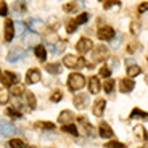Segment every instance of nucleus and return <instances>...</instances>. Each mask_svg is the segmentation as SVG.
Returning a JSON list of instances; mask_svg holds the SVG:
<instances>
[{"mask_svg":"<svg viewBox=\"0 0 148 148\" xmlns=\"http://www.w3.org/2000/svg\"><path fill=\"white\" fill-rule=\"evenodd\" d=\"M68 85H69L71 90H81L85 85V77L79 73H73L68 77Z\"/></svg>","mask_w":148,"mask_h":148,"instance_id":"f257e3e1","label":"nucleus"},{"mask_svg":"<svg viewBox=\"0 0 148 148\" xmlns=\"http://www.w3.org/2000/svg\"><path fill=\"white\" fill-rule=\"evenodd\" d=\"M19 134V129L15 126V124H11V122H7V121H0V137H11V135H16Z\"/></svg>","mask_w":148,"mask_h":148,"instance_id":"f03ea898","label":"nucleus"},{"mask_svg":"<svg viewBox=\"0 0 148 148\" xmlns=\"http://www.w3.org/2000/svg\"><path fill=\"white\" fill-rule=\"evenodd\" d=\"M63 63L66 68L74 69V68H82L85 64V61H84V58H77V56H74V55H66L63 58Z\"/></svg>","mask_w":148,"mask_h":148,"instance_id":"7ed1b4c3","label":"nucleus"},{"mask_svg":"<svg viewBox=\"0 0 148 148\" xmlns=\"http://www.w3.org/2000/svg\"><path fill=\"white\" fill-rule=\"evenodd\" d=\"M16 82H18V74L10 73V71H5V73L0 74V84L5 85V87H11Z\"/></svg>","mask_w":148,"mask_h":148,"instance_id":"20e7f679","label":"nucleus"},{"mask_svg":"<svg viewBox=\"0 0 148 148\" xmlns=\"http://www.w3.org/2000/svg\"><path fill=\"white\" fill-rule=\"evenodd\" d=\"M92 45H93V42L90 40V39L82 37V39L77 40V44H76V50H77L81 55H84V53H87L89 50H92Z\"/></svg>","mask_w":148,"mask_h":148,"instance_id":"39448f33","label":"nucleus"},{"mask_svg":"<svg viewBox=\"0 0 148 148\" xmlns=\"http://www.w3.org/2000/svg\"><path fill=\"white\" fill-rule=\"evenodd\" d=\"M97 36H98V39H100V40H111V39L114 37V29H113V27H110V26L100 27Z\"/></svg>","mask_w":148,"mask_h":148,"instance_id":"423d86ee","label":"nucleus"},{"mask_svg":"<svg viewBox=\"0 0 148 148\" xmlns=\"http://www.w3.org/2000/svg\"><path fill=\"white\" fill-rule=\"evenodd\" d=\"M108 55V48L105 47V45H97L95 48H93V61H101V60H105V56Z\"/></svg>","mask_w":148,"mask_h":148,"instance_id":"0eeeda50","label":"nucleus"},{"mask_svg":"<svg viewBox=\"0 0 148 148\" xmlns=\"http://www.w3.org/2000/svg\"><path fill=\"white\" fill-rule=\"evenodd\" d=\"M26 56V50H23V48H15V50H11L10 53H8L7 60L10 61V63H13V61H19L21 58H24Z\"/></svg>","mask_w":148,"mask_h":148,"instance_id":"6e6552de","label":"nucleus"},{"mask_svg":"<svg viewBox=\"0 0 148 148\" xmlns=\"http://www.w3.org/2000/svg\"><path fill=\"white\" fill-rule=\"evenodd\" d=\"M39 81H40V71L36 68H31L26 74V82L27 84H37Z\"/></svg>","mask_w":148,"mask_h":148,"instance_id":"1a4fd4ad","label":"nucleus"},{"mask_svg":"<svg viewBox=\"0 0 148 148\" xmlns=\"http://www.w3.org/2000/svg\"><path fill=\"white\" fill-rule=\"evenodd\" d=\"M105 108H106V101H105L103 98H98V100L93 103V106H92V113L97 116V118H100V116L103 114Z\"/></svg>","mask_w":148,"mask_h":148,"instance_id":"9d476101","label":"nucleus"},{"mask_svg":"<svg viewBox=\"0 0 148 148\" xmlns=\"http://www.w3.org/2000/svg\"><path fill=\"white\" fill-rule=\"evenodd\" d=\"M134 87H135V82L132 81V79H121L119 81V90H121L122 93H127L130 92V90H134Z\"/></svg>","mask_w":148,"mask_h":148,"instance_id":"9b49d317","label":"nucleus"},{"mask_svg":"<svg viewBox=\"0 0 148 148\" xmlns=\"http://www.w3.org/2000/svg\"><path fill=\"white\" fill-rule=\"evenodd\" d=\"M98 135L103 138H111L114 134H113V129L108 126L106 122H100V126H98Z\"/></svg>","mask_w":148,"mask_h":148,"instance_id":"f8f14e48","label":"nucleus"},{"mask_svg":"<svg viewBox=\"0 0 148 148\" xmlns=\"http://www.w3.org/2000/svg\"><path fill=\"white\" fill-rule=\"evenodd\" d=\"M15 37V27H13V21L11 19H7L5 21V40L11 42Z\"/></svg>","mask_w":148,"mask_h":148,"instance_id":"ddd939ff","label":"nucleus"},{"mask_svg":"<svg viewBox=\"0 0 148 148\" xmlns=\"http://www.w3.org/2000/svg\"><path fill=\"white\" fill-rule=\"evenodd\" d=\"M39 42H40V36L37 32H27L26 36H24V44L27 45H39Z\"/></svg>","mask_w":148,"mask_h":148,"instance_id":"4468645a","label":"nucleus"},{"mask_svg":"<svg viewBox=\"0 0 148 148\" xmlns=\"http://www.w3.org/2000/svg\"><path fill=\"white\" fill-rule=\"evenodd\" d=\"M100 81H98V77H95V76H92V77L89 79V90L90 93H98L100 92Z\"/></svg>","mask_w":148,"mask_h":148,"instance_id":"2eb2a0df","label":"nucleus"},{"mask_svg":"<svg viewBox=\"0 0 148 148\" xmlns=\"http://www.w3.org/2000/svg\"><path fill=\"white\" fill-rule=\"evenodd\" d=\"M79 121H81V126H82V129H84L85 135H87V137H93V127L90 126L89 122H87V119H85L84 116H81V118H79Z\"/></svg>","mask_w":148,"mask_h":148,"instance_id":"dca6fc26","label":"nucleus"},{"mask_svg":"<svg viewBox=\"0 0 148 148\" xmlns=\"http://www.w3.org/2000/svg\"><path fill=\"white\" fill-rule=\"evenodd\" d=\"M34 53H36V56H37L39 61H45V58H47V50H45L44 45H36Z\"/></svg>","mask_w":148,"mask_h":148,"instance_id":"f3484780","label":"nucleus"},{"mask_svg":"<svg viewBox=\"0 0 148 148\" xmlns=\"http://www.w3.org/2000/svg\"><path fill=\"white\" fill-rule=\"evenodd\" d=\"M73 101H74V106H77L79 110H82L85 106V103H87V95H76Z\"/></svg>","mask_w":148,"mask_h":148,"instance_id":"a211bd4d","label":"nucleus"},{"mask_svg":"<svg viewBox=\"0 0 148 148\" xmlns=\"http://www.w3.org/2000/svg\"><path fill=\"white\" fill-rule=\"evenodd\" d=\"M61 130L71 134V135H79L77 127H76V124H73V122H71V124H63V126H61Z\"/></svg>","mask_w":148,"mask_h":148,"instance_id":"6ab92c4d","label":"nucleus"},{"mask_svg":"<svg viewBox=\"0 0 148 148\" xmlns=\"http://www.w3.org/2000/svg\"><path fill=\"white\" fill-rule=\"evenodd\" d=\"M140 73H142V68L137 66V64H129V66H127V76H129V77H135V76H138Z\"/></svg>","mask_w":148,"mask_h":148,"instance_id":"aec40b11","label":"nucleus"},{"mask_svg":"<svg viewBox=\"0 0 148 148\" xmlns=\"http://www.w3.org/2000/svg\"><path fill=\"white\" fill-rule=\"evenodd\" d=\"M71 119H73V113H71V111H66V110H64L63 113L58 116V122H61V124L71 122Z\"/></svg>","mask_w":148,"mask_h":148,"instance_id":"412c9836","label":"nucleus"},{"mask_svg":"<svg viewBox=\"0 0 148 148\" xmlns=\"http://www.w3.org/2000/svg\"><path fill=\"white\" fill-rule=\"evenodd\" d=\"M45 69H47L50 74H60V73H61V66H60L58 63H50V64H45Z\"/></svg>","mask_w":148,"mask_h":148,"instance_id":"4be33fe9","label":"nucleus"},{"mask_svg":"<svg viewBox=\"0 0 148 148\" xmlns=\"http://www.w3.org/2000/svg\"><path fill=\"white\" fill-rule=\"evenodd\" d=\"M36 127H39V129H45V130H55V124H53V122H47V121L36 122Z\"/></svg>","mask_w":148,"mask_h":148,"instance_id":"5701e85b","label":"nucleus"},{"mask_svg":"<svg viewBox=\"0 0 148 148\" xmlns=\"http://www.w3.org/2000/svg\"><path fill=\"white\" fill-rule=\"evenodd\" d=\"M23 92H24V85L23 84H18V82H16V84L11 85V93H13L15 97H19Z\"/></svg>","mask_w":148,"mask_h":148,"instance_id":"b1692460","label":"nucleus"},{"mask_svg":"<svg viewBox=\"0 0 148 148\" xmlns=\"http://www.w3.org/2000/svg\"><path fill=\"white\" fill-rule=\"evenodd\" d=\"M8 147L10 148H27L26 143H24L23 140H19V138H13V140H10L8 142Z\"/></svg>","mask_w":148,"mask_h":148,"instance_id":"393cba45","label":"nucleus"},{"mask_svg":"<svg viewBox=\"0 0 148 148\" xmlns=\"http://www.w3.org/2000/svg\"><path fill=\"white\" fill-rule=\"evenodd\" d=\"M77 7H79L77 2H69V3H64V5H63V10L66 11V13H71V11H76V10H77Z\"/></svg>","mask_w":148,"mask_h":148,"instance_id":"a878e982","label":"nucleus"},{"mask_svg":"<svg viewBox=\"0 0 148 148\" xmlns=\"http://www.w3.org/2000/svg\"><path fill=\"white\" fill-rule=\"evenodd\" d=\"M26 103L29 105L31 110H34V108H36V97H34V93H31V92L26 93Z\"/></svg>","mask_w":148,"mask_h":148,"instance_id":"bb28decb","label":"nucleus"},{"mask_svg":"<svg viewBox=\"0 0 148 148\" xmlns=\"http://www.w3.org/2000/svg\"><path fill=\"white\" fill-rule=\"evenodd\" d=\"M105 148H126V145L118 142V140H111L108 143H105Z\"/></svg>","mask_w":148,"mask_h":148,"instance_id":"cd10ccee","label":"nucleus"},{"mask_svg":"<svg viewBox=\"0 0 148 148\" xmlns=\"http://www.w3.org/2000/svg\"><path fill=\"white\" fill-rule=\"evenodd\" d=\"M76 27H77V23L74 21V19H69L66 23V32H69V34L76 32Z\"/></svg>","mask_w":148,"mask_h":148,"instance_id":"c85d7f7f","label":"nucleus"},{"mask_svg":"<svg viewBox=\"0 0 148 148\" xmlns=\"http://www.w3.org/2000/svg\"><path fill=\"white\" fill-rule=\"evenodd\" d=\"M114 84H116V82L111 81V79L105 81V85H103V87H105V92H106V93H111L113 90H114Z\"/></svg>","mask_w":148,"mask_h":148,"instance_id":"c756f323","label":"nucleus"},{"mask_svg":"<svg viewBox=\"0 0 148 148\" xmlns=\"http://www.w3.org/2000/svg\"><path fill=\"white\" fill-rule=\"evenodd\" d=\"M132 118H142V119H145V118H147V113H145V111H140L138 108H135V110L130 113V119H132Z\"/></svg>","mask_w":148,"mask_h":148,"instance_id":"7c9ffc66","label":"nucleus"},{"mask_svg":"<svg viewBox=\"0 0 148 148\" xmlns=\"http://www.w3.org/2000/svg\"><path fill=\"white\" fill-rule=\"evenodd\" d=\"M140 23H138V21H132V23H130V32H132L134 34V36H137V34L138 32H140Z\"/></svg>","mask_w":148,"mask_h":148,"instance_id":"2f4dec72","label":"nucleus"},{"mask_svg":"<svg viewBox=\"0 0 148 148\" xmlns=\"http://www.w3.org/2000/svg\"><path fill=\"white\" fill-rule=\"evenodd\" d=\"M45 40H47L50 45H53L55 42H58V36H56V34H53V32H48L47 36H45Z\"/></svg>","mask_w":148,"mask_h":148,"instance_id":"473e14b6","label":"nucleus"},{"mask_svg":"<svg viewBox=\"0 0 148 148\" xmlns=\"http://www.w3.org/2000/svg\"><path fill=\"white\" fill-rule=\"evenodd\" d=\"M61 98H63V93L60 92V90H55V92L52 93V97H50V100H52L53 103H58V101H61Z\"/></svg>","mask_w":148,"mask_h":148,"instance_id":"72a5a7b5","label":"nucleus"},{"mask_svg":"<svg viewBox=\"0 0 148 148\" xmlns=\"http://www.w3.org/2000/svg\"><path fill=\"white\" fill-rule=\"evenodd\" d=\"M87 19H89V15H87V13H81L74 21L77 23V24H84V23H87Z\"/></svg>","mask_w":148,"mask_h":148,"instance_id":"f704fd0d","label":"nucleus"},{"mask_svg":"<svg viewBox=\"0 0 148 148\" xmlns=\"http://www.w3.org/2000/svg\"><path fill=\"white\" fill-rule=\"evenodd\" d=\"M15 11H16V13H23V11H26V3H24V2H18V3H15Z\"/></svg>","mask_w":148,"mask_h":148,"instance_id":"c9c22d12","label":"nucleus"},{"mask_svg":"<svg viewBox=\"0 0 148 148\" xmlns=\"http://www.w3.org/2000/svg\"><path fill=\"white\" fill-rule=\"evenodd\" d=\"M8 101V92L5 89H0V103L3 105Z\"/></svg>","mask_w":148,"mask_h":148,"instance_id":"e433bc0d","label":"nucleus"},{"mask_svg":"<svg viewBox=\"0 0 148 148\" xmlns=\"http://www.w3.org/2000/svg\"><path fill=\"white\" fill-rule=\"evenodd\" d=\"M100 76H101V77H110V76H111V69L108 66H101L100 68Z\"/></svg>","mask_w":148,"mask_h":148,"instance_id":"4c0bfd02","label":"nucleus"},{"mask_svg":"<svg viewBox=\"0 0 148 148\" xmlns=\"http://www.w3.org/2000/svg\"><path fill=\"white\" fill-rule=\"evenodd\" d=\"M40 26H42V23H39L36 18H34V19H31V21H29V27H31V29H34V31H36V29H39Z\"/></svg>","mask_w":148,"mask_h":148,"instance_id":"58836bf2","label":"nucleus"},{"mask_svg":"<svg viewBox=\"0 0 148 148\" xmlns=\"http://www.w3.org/2000/svg\"><path fill=\"white\" fill-rule=\"evenodd\" d=\"M113 5H121V2L119 0H105V8H111Z\"/></svg>","mask_w":148,"mask_h":148,"instance_id":"ea45409f","label":"nucleus"},{"mask_svg":"<svg viewBox=\"0 0 148 148\" xmlns=\"http://www.w3.org/2000/svg\"><path fill=\"white\" fill-rule=\"evenodd\" d=\"M7 13H8L7 3H5L3 0H2V2H0V15H2V16H7Z\"/></svg>","mask_w":148,"mask_h":148,"instance_id":"a19ab883","label":"nucleus"},{"mask_svg":"<svg viewBox=\"0 0 148 148\" xmlns=\"http://www.w3.org/2000/svg\"><path fill=\"white\" fill-rule=\"evenodd\" d=\"M8 114H10L11 118H21V113L16 111L15 108H8Z\"/></svg>","mask_w":148,"mask_h":148,"instance_id":"79ce46f5","label":"nucleus"},{"mask_svg":"<svg viewBox=\"0 0 148 148\" xmlns=\"http://www.w3.org/2000/svg\"><path fill=\"white\" fill-rule=\"evenodd\" d=\"M64 47H66V42H60L56 48H52V52H61V50H63Z\"/></svg>","mask_w":148,"mask_h":148,"instance_id":"37998d69","label":"nucleus"},{"mask_svg":"<svg viewBox=\"0 0 148 148\" xmlns=\"http://www.w3.org/2000/svg\"><path fill=\"white\" fill-rule=\"evenodd\" d=\"M13 27H16L18 34H21L23 31H24V24H21V23H15V26H13Z\"/></svg>","mask_w":148,"mask_h":148,"instance_id":"c03bdc74","label":"nucleus"},{"mask_svg":"<svg viewBox=\"0 0 148 148\" xmlns=\"http://www.w3.org/2000/svg\"><path fill=\"white\" fill-rule=\"evenodd\" d=\"M147 7H148V3H147V2L140 3V7H138V11H140V13H145V11H147Z\"/></svg>","mask_w":148,"mask_h":148,"instance_id":"a18cd8bd","label":"nucleus"},{"mask_svg":"<svg viewBox=\"0 0 148 148\" xmlns=\"http://www.w3.org/2000/svg\"><path fill=\"white\" fill-rule=\"evenodd\" d=\"M129 64H134V58H129V60H127V66H129Z\"/></svg>","mask_w":148,"mask_h":148,"instance_id":"49530a36","label":"nucleus"},{"mask_svg":"<svg viewBox=\"0 0 148 148\" xmlns=\"http://www.w3.org/2000/svg\"><path fill=\"white\" fill-rule=\"evenodd\" d=\"M29 148H36V147H29Z\"/></svg>","mask_w":148,"mask_h":148,"instance_id":"de8ad7c7","label":"nucleus"}]
</instances>
